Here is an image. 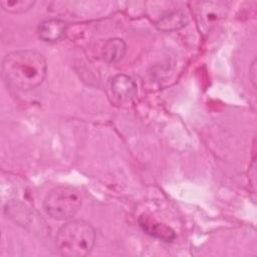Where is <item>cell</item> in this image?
<instances>
[{
    "label": "cell",
    "mask_w": 257,
    "mask_h": 257,
    "mask_svg": "<svg viewBox=\"0 0 257 257\" xmlns=\"http://www.w3.org/2000/svg\"><path fill=\"white\" fill-rule=\"evenodd\" d=\"M46 71V60L36 50L13 51L2 62V75L6 84L17 90L36 88L43 82Z\"/></svg>",
    "instance_id": "1"
},
{
    "label": "cell",
    "mask_w": 257,
    "mask_h": 257,
    "mask_svg": "<svg viewBox=\"0 0 257 257\" xmlns=\"http://www.w3.org/2000/svg\"><path fill=\"white\" fill-rule=\"evenodd\" d=\"M95 243V231L84 220H70L62 225L56 235L55 244L60 255L82 257L88 255Z\"/></svg>",
    "instance_id": "2"
},
{
    "label": "cell",
    "mask_w": 257,
    "mask_h": 257,
    "mask_svg": "<svg viewBox=\"0 0 257 257\" xmlns=\"http://www.w3.org/2000/svg\"><path fill=\"white\" fill-rule=\"evenodd\" d=\"M43 207L50 218L58 221L68 220L80 209L81 196L73 187L58 186L47 194Z\"/></svg>",
    "instance_id": "3"
},
{
    "label": "cell",
    "mask_w": 257,
    "mask_h": 257,
    "mask_svg": "<svg viewBox=\"0 0 257 257\" xmlns=\"http://www.w3.org/2000/svg\"><path fill=\"white\" fill-rule=\"evenodd\" d=\"M112 96L119 102L131 100L137 94V84L126 74H117L110 80Z\"/></svg>",
    "instance_id": "4"
},
{
    "label": "cell",
    "mask_w": 257,
    "mask_h": 257,
    "mask_svg": "<svg viewBox=\"0 0 257 257\" xmlns=\"http://www.w3.org/2000/svg\"><path fill=\"white\" fill-rule=\"evenodd\" d=\"M67 27V23L61 19H46L38 26V36L45 42H56L65 35Z\"/></svg>",
    "instance_id": "5"
},
{
    "label": "cell",
    "mask_w": 257,
    "mask_h": 257,
    "mask_svg": "<svg viewBox=\"0 0 257 257\" xmlns=\"http://www.w3.org/2000/svg\"><path fill=\"white\" fill-rule=\"evenodd\" d=\"M126 50L124 41L120 38H111L105 41L102 47V57L107 63L119 61Z\"/></svg>",
    "instance_id": "6"
},
{
    "label": "cell",
    "mask_w": 257,
    "mask_h": 257,
    "mask_svg": "<svg viewBox=\"0 0 257 257\" xmlns=\"http://www.w3.org/2000/svg\"><path fill=\"white\" fill-rule=\"evenodd\" d=\"M140 224H141V227L144 229V231H146L151 236L157 237L167 242L175 238L174 231L164 224H160L154 220H151L145 217L141 218Z\"/></svg>",
    "instance_id": "7"
},
{
    "label": "cell",
    "mask_w": 257,
    "mask_h": 257,
    "mask_svg": "<svg viewBox=\"0 0 257 257\" xmlns=\"http://www.w3.org/2000/svg\"><path fill=\"white\" fill-rule=\"evenodd\" d=\"M222 8L223 7H221L219 4L213 2L200 3V7L198 8V18L200 23L205 26H209L218 21L224 15Z\"/></svg>",
    "instance_id": "8"
},
{
    "label": "cell",
    "mask_w": 257,
    "mask_h": 257,
    "mask_svg": "<svg viewBox=\"0 0 257 257\" xmlns=\"http://www.w3.org/2000/svg\"><path fill=\"white\" fill-rule=\"evenodd\" d=\"M187 21V16L183 11H175L162 17L157 22V27L163 31H171L182 28Z\"/></svg>",
    "instance_id": "9"
},
{
    "label": "cell",
    "mask_w": 257,
    "mask_h": 257,
    "mask_svg": "<svg viewBox=\"0 0 257 257\" xmlns=\"http://www.w3.org/2000/svg\"><path fill=\"white\" fill-rule=\"evenodd\" d=\"M34 3H35L34 1H30V0H13V1L3 0L1 1V6L3 10L9 13L19 14V13H24L29 9H31Z\"/></svg>",
    "instance_id": "10"
}]
</instances>
